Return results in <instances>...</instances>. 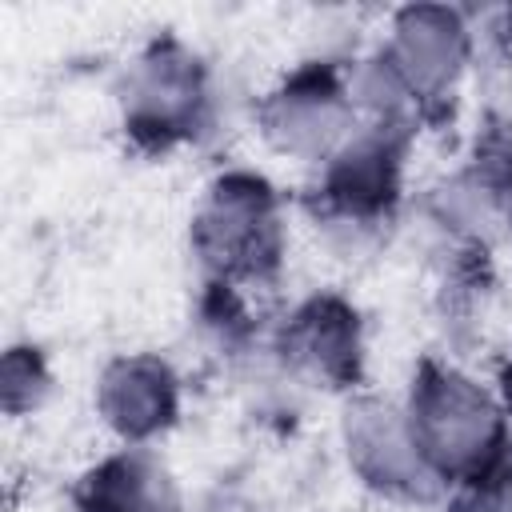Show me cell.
I'll list each match as a JSON object with an SVG mask.
<instances>
[{"instance_id": "6da1fadb", "label": "cell", "mask_w": 512, "mask_h": 512, "mask_svg": "<svg viewBox=\"0 0 512 512\" xmlns=\"http://www.w3.org/2000/svg\"><path fill=\"white\" fill-rule=\"evenodd\" d=\"M420 456L456 492H484L512 456V420L500 388L448 360H420L404 396Z\"/></svg>"}, {"instance_id": "7a4b0ae2", "label": "cell", "mask_w": 512, "mask_h": 512, "mask_svg": "<svg viewBox=\"0 0 512 512\" xmlns=\"http://www.w3.org/2000/svg\"><path fill=\"white\" fill-rule=\"evenodd\" d=\"M188 240L212 280L240 288L248 280L272 276L284 256L280 192L252 168H228L212 176L192 212Z\"/></svg>"}, {"instance_id": "3957f363", "label": "cell", "mask_w": 512, "mask_h": 512, "mask_svg": "<svg viewBox=\"0 0 512 512\" xmlns=\"http://www.w3.org/2000/svg\"><path fill=\"white\" fill-rule=\"evenodd\" d=\"M212 108L208 64L180 36H156L128 68L120 92L124 132L140 148H176L192 140Z\"/></svg>"}, {"instance_id": "277c9868", "label": "cell", "mask_w": 512, "mask_h": 512, "mask_svg": "<svg viewBox=\"0 0 512 512\" xmlns=\"http://www.w3.org/2000/svg\"><path fill=\"white\" fill-rule=\"evenodd\" d=\"M344 460L364 488L404 504H428L444 496V484L416 448L404 400L356 392L340 416Z\"/></svg>"}, {"instance_id": "5b68a950", "label": "cell", "mask_w": 512, "mask_h": 512, "mask_svg": "<svg viewBox=\"0 0 512 512\" xmlns=\"http://www.w3.org/2000/svg\"><path fill=\"white\" fill-rule=\"evenodd\" d=\"M356 124L360 120L348 104L340 64H304L256 104V128L264 144L312 168H320Z\"/></svg>"}, {"instance_id": "8992f818", "label": "cell", "mask_w": 512, "mask_h": 512, "mask_svg": "<svg viewBox=\"0 0 512 512\" xmlns=\"http://www.w3.org/2000/svg\"><path fill=\"white\" fill-rule=\"evenodd\" d=\"M412 128L356 124L340 148L316 168L320 208L368 224H384L404 188V156Z\"/></svg>"}, {"instance_id": "52a82bcc", "label": "cell", "mask_w": 512, "mask_h": 512, "mask_svg": "<svg viewBox=\"0 0 512 512\" xmlns=\"http://www.w3.org/2000/svg\"><path fill=\"white\" fill-rule=\"evenodd\" d=\"M380 52L404 76L416 104L428 108V104H440L444 96H452V88L460 84V76L472 64L476 40H472V24L460 8L408 4V8L392 12Z\"/></svg>"}, {"instance_id": "ba28073f", "label": "cell", "mask_w": 512, "mask_h": 512, "mask_svg": "<svg viewBox=\"0 0 512 512\" xmlns=\"http://www.w3.org/2000/svg\"><path fill=\"white\" fill-rule=\"evenodd\" d=\"M92 408L120 444L152 448L180 420L184 380L160 352H120L96 372Z\"/></svg>"}, {"instance_id": "9c48e42d", "label": "cell", "mask_w": 512, "mask_h": 512, "mask_svg": "<svg viewBox=\"0 0 512 512\" xmlns=\"http://www.w3.org/2000/svg\"><path fill=\"white\" fill-rule=\"evenodd\" d=\"M284 360L320 388H356L364 376V320L352 300L316 292L300 300L280 328Z\"/></svg>"}, {"instance_id": "30bf717a", "label": "cell", "mask_w": 512, "mask_h": 512, "mask_svg": "<svg viewBox=\"0 0 512 512\" xmlns=\"http://www.w3.org/2000/svg\"><path fill=\"white\" fill-rule=\"evenodd\" d=\"M76 512H188V500L156 448L120 444L80 476Z\"/></svg>"}, {"instance_id": "8fae6325", "label": "cell", "mask_w": 512, "mask_h": 512, "mask_svg": "<svg viewBox=\"0 0 512 512\" xmlns=\"http://www.w3.org/2000/svg\"><path fill=\"white\" fill-rule=\"evenodd\" d=\"M508 192L512 180H496L484 168H464L432 188V216L464 244H488L508 236Z\"/></svg>"}, {"instance_id": "7c38bea8", "label": "cell", "mask_w": 512, "mask_h": 512, "mask_svg": "<svg viewBox=\"0 0 512 512\" xmlns=\"http://www.w3.org/2000/svg\"><path fill=\"white\" fill-rule=\"evenodd\" d=\"M340 72H344L348 104H352L360 124L412 128V120L420 116V104H416L412 88L404 84V76L392 68V60L380 48L340 64Z\"/></svg>"}, {"instance_id": "4fadbf2b", "label": "cell", "mask_w": 512, "mask_h": 512, "mask_svg": "<svg viewBox=\"0 0 512 512\" xmlns=\"http://www.w3.org/2000/svg\"><path fill=\"white\" fill-rule=\"evenodd\" d=\"M0 388H4V412L12 420L44 408V400L52 396V368L48 356L36 344H12L4 352V372H0Z\"/></svg>"}, {"instance_id": "5bb4252c", "label": "cell", "mask_w": 512, "mask_h": 512, "mask_svg": "<svg viewBox=\"0 0 512 512\" xmlns=\"http://www.w3.org/2000/svg\"><path fill=\"white\" fill-rule=\"evenodd\" d=\"M480 100H484V112L492 116L496 128L512 132V48H500L484 76H480Z\"/></svg>"}, {"instance_id": "9a60e30c", "label": "cell", "mask_w": 512, "mask_h": 512, "mask_svg": "<svg viewBox=\"0 0 512 512\" xmlns=\"http://www.w3.org/2000/svg\"><path fill=\"white\" fill-rule=\"evenodd\" d=\"M484 492L492 496V504H496L500 512H512V456H508V464L500 468V476H496Z\"/></svg>"}, {"instance_id": "2e32d148", "label": "cell", "mask_w": 512, "mask_h": 512, "mask_svg": "<svg viewBox=\"0 0 512 512\" xmlns=\"http://www.w3.org/2000/svg\"><path fill=\"white\" fill-rule=\"evenodd\" d=\"M448 512H500V508L492 504L488 492H456L452 504H448Z\"/></svg>"}, {"instance_id": "e0dca14e", "label": "cell", "mask_w": 512, "mask_h": 512, "mask_svg": "<svg viewBox=\"0 0 512 512\" xmlns=\"http://www.w3.org/2000/svg\"><path fill=\"white\" fill-rule=\"evenodd\" d=\"M500 400H504V408H508V420H512V364L504 368V380H500Z\"/></svg>"}, {"instance_id": "ac0fdd59", "label": "cell", "mask_w": 512, "mask_h": 512, "mask_svg": "<svg viewBox=\"0 0 512 512\" xmlns=\"http://www.w3.org/2000/svg\"><path fill=\"white\" fill-rule=\"evenodd\" d=\"M500 48H512V8H508L504 20H500Z\"/></svg>"}, {"instance_id": "d6986e66", "label": "cell", "mask_w": 512, "mask_h": 512, "mask_svg": "<svg viewBox=\"0 0 512 512\" xmlns=\"http://www.w3.org/2000/svg\"><path fill=\"white\" fill-rule=\"evenodd\" d=\"M508 236H512V192H508Z\"/></svg>"}]
</instances>
